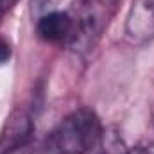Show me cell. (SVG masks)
Wrapping results in <instances>:
<instances>
[{
	"instance_id": "1",
	"label": "cell",
	"mask_w": 154,
	"mask_h": 154,
	"mask_svg": "<svg viewBox=\"0 0 154 154\" xmlns=\"http://www.w3.org/2000/svg\"><path fill=\"white\" fill-rule=\"evenodd\" d=\"M102 142V127L91 109L81 108L66 116L52 133L50 147L56 154H88Z\"/></svg>"
},
{
	"instance_id": "2",
	"label": "cell",
	"mask_w": 154,
	"mask_h": 154,
	"mask_svg": "<svg viewBox=\"0 0 154 154\" xmlns=\"http://www.w3.org/2000/svg\"><path fill=\"white\" fill-rule=\"evenodd\" d=\"M32 134V120L23 109L13 111L0 134V154H7L22 147Z\"/></svg>"
},
{
	"instance_id": "3",
	"label": "cell",
	"mask_w": 154,
	"mask_h": 154,
	"mask_svg": "<svg viewBox=\"0 0 154 154\" xmlns=\"http://www.w3.org/2000/svg\"><path fill=\"white\" fill-rule=\"evenodd\" d=\"M74 31V22L66 13L52 11L48 14H43L38 22V34L45 41H63Z\"/></svg>"
},
{
	"instance_id": "4",
	"label": "cell",
	"mask_w": 154,
	"mask_h": 154,
	"mask_svg": "<svg viewBox=\"0 0 154 154\" xmlns=\"http://www.w3.org/2000/svg\"><path fill=\"white\" fill-rule=\"evenodd\" d=\"M9 57H11V47L7 41L0 39V65H4Z\"/></svg>"
},
{
	"instance_id": "5",
	"label": "cell",
	"mask_w": 154,
	"mask_h": 154,
	"mask_svg": "<svg viewBox=\"0 0 154 154\" xmlns=\"http://www.w3.org/2000/svg\"><path fill=\"white\" fill-rule=\"evenodd\" d=\"M16 2H18V0H0V20L4 18V14H7V13L14 7Z\"/></svg>"
},
{
	"instance_id": "6",
	"label": "cell",
	"mask_w": 154,
	"mask_h": 154,
	"mask_svg": "<svg viewBox=\"0 0 154 154\" xmlns=\"http://www.w3.org/2000/svg\"><path fill=\"white\" fill-rule=\"evenodd\" d=\"M127 154H154V142L152 143H147V145H140V147L129 151Z\"/></svg>"
}]
</instances>
